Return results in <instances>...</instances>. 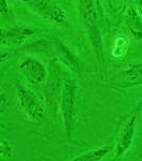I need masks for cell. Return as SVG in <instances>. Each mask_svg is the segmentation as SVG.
<instances>
[{"label":"cell","instance_id":"cell-1","mask_svg":"<svg viewBox=\"0 0 142 161\" xmlns=\"http://www.w3.org/2000/svg\"><path fill=\"white\" fill-rule=\"evenodd\" d=\"M79 11L99 68L105 69L103 38L99 27V16L95 0H79Z\"/></svg>","mask_w":142,"mask_h":161},{"label":"cell","instance_id":"cell-2","mask_svg":"<svg viewBox=\"0 0 142 161\" xmlns=\"http://www.w3.org/2000/svg\"><path fill=\"white\" fill-rule=\"evenodd\" d=\"M64 133L68 140L73 137L77 123V85L74 80H66L63 83L59 103Z\"/></svg>","mask_w":142,"mask_h":161},{"label":"cell","instance_id":"cell-3","mask_svg":"<svg viewBox=\"0 0 142 161\" xmlns=\"http://www.w3.org/2000/svg\"><path fill=\"white\" fill-rule=\"evenodd\" d=\"M16 92L19 108H22L25 115L30 120L35 123L42 121L45 115V110L40 98L31 89L25 87L19 83L16 84Z\"/></svg>","mask_w":142,"mask_h":161},{"label":"cell","instance_id":"cell-4","mask_svg":"<svg viewBox=\"0 0 142 161\" xmlns=\"http://www.w3.org/2000/svg\"><path fill=\"white\" fill-rule=\"evenodd\" d=\"M45 19L59 26L68 25V13L53 0H19Z\"/></svg>","mask_w":142,"mask_h":161},{"label":"cell","instance_id":"cell-5","mask_svg":"<svg viewBox=\"0 0 142 161\" xmlns=\"http://www.w3.org/2000/svg\"><path fill=\"white\" fill-rule=\"evenodd\" d=\"M142 102L139 103L128 120L126 121L125 125L121 128L117 136V141H115V160L119 158L123 157L126 154L128 149L130 148L131 144L135 139V133L137 130V123H138V117L141 111Z\"/></svg>","mask_w":142,"mask_h":161},{"label":"cell","instance_id":"cell-6","mask_svg":"<svg viewBox=\"0 0 142 161\" xmlns=\"http://www.w3.org/2000/svg\"><path fill=\"white\" fill-rule=\"evenodd\" d=\"M56 67L55 61L50 64V74L46 80L45 88H44L45 101L50 113H55L57 108H59L62 88H63V85L61 86L60 71Z\"/></svg>","mask_w":142,"mask_h":161},{"label":"cell","instance_id":"cell-7","mask_svg":"<svg viewBox=\"0 0 142 161\" xmlns=\"http://www.w3.org/2000/svg\"><path fill=\"white\" fill-rule=\"evenodd\" d=\"M19 69L27 77V80L32 84H43L48 77L45 66L38 59L32 58V57H27L20 62Z\"/></svg>","mask_w":142,"mask_h":161},{"label":"cell","instance_id":"cell-8","mask_svg":"<svg viewBox=\"0 0 142 161\" xmlns=\"http://www.w3.org/2000/svg\"><path fill=\"white\" fill-rule=\"evenodd\" d=\"M34 35V31L26 27H12L1 29V44L6 46H20L28 38Z\"/></svg>","mask_w":142,"mask_h":161},{"label":"cell","instance_id":"cell-9","mask_svg":"<svg viewBox=\"0 0 142 161\" xmlns=\"http://www.w3.org/2000/svg\"><path fill=\"white\" fill-rule=\"evenodd\" d=\"M55 45H56V48H57V51H58L59 55L61 56L62 60L68 64L75 74L80 76L81 71H82V67H81V64H80V61H79L78 57L75 56V54L73 52L69 50L65 44L62 43L61 40L56 39Z\"/></svg>","mask_w":142,"mask_h":161},{"label":"cell","instance_id":"cell-10","mask_svg":"<svg viewBox=\"0 0 142 161\" xmlns=\"http://www.w3.org/2000/svg\"><path fill=\"white\" fill-rule=\"evenodd\" d=\"M126 23L131 37L142 42V19L134 8H130L126 15Z\"/></svg>","mask_w":142,"mask_h":161},{"label":"cell","instance_id":"cell-11","mask_svg":"<svg viewBox=\"0 0 142 161\" xmlns=\"http://www.w3.org/2000/svg\"><path fill=\"white\" fill-rule=\"evenodd\" d=\"M110 149L111 148L109 146L99 147V148L84 153V154L77 156L69 161H102L110 153Z\"/></svg>","mask_w":142,"mask_h":161},{"label":"cell","instance_id":"cell-12","mask_svg":"<svg viewBox=\"0 0 142 161\" xmlns=\"http://www.w3.org/2000/svg\"><path fill=\"white\" fill-rule=\"evenodd\" d=\"M121 75L129 80H141L142 83V62L134 64L127 69L121 71Z\"/></svg>","mask_w":142,"mask_h":161},{"label":"cell","instance_id":"cell-13","mask_svg":"<svg viewBox=\"0 0 142 161\" xmlns=\"http://www.w3.org/2000/svg\"><path fill=\"white\" fill-rule=\"evenodd\" d=\"M51 44L48 40L46 39H43V40H38L35 43H32V44H29L28 46L26 47L22 48V51H47L48 48H50Z\"/></svg>","mask_w":142,"mask_h":161},{"label":"cell","instance_id":"cell-14","mask_svg":"<svg viewBox=\"0 0 142 161\" xmlns=\"http://www.w3.org/2000/svg\"><path fill=\"white\" fill-rule=\"evenodd\" d=\"M0 152H1L2 157H7V158H11L14 155V149L11 146L9 142L7 140L2 139L1 140V144H0Z\"/></svg>","mask_w":142,"mask_h":161},{"label":"cell","instance_id":"cell-15","mask_svg":"<svg viewBox=\"0 0 142 161\" xmlns=\"http://www.w3.org/2000/svg\"><path fill=\"white\" fill-rule=\"evenodd\" d=\"M0 13H1L2 19H6L8 20H13V14L9 8V3L7 0H1L0 3Z\"/></svg>","mask_w":142,"mask_h":161},{"label":"cell","instance_id":"cell-16","mask_svg":"<svg viewBox=\"0 0 142 161\" xmlns=\"http://www.w3.org/2000/svg\"><path fill=\"white\" fill-rule=\"evenodd\" d=\"M0 108H1V113L3 114L9 108V99L4 93H1V98H0Z\"/></svg>","mask_w":142,"mask_h":161},{"label":"cell","instance_id":"cell-17","mask_svg":"<svg viewBox=\"0 0 142 161\" xmlns=\"http://www.w3.org/2000/svg\"><path fill=\"white\" fill-rule=\"evenodd\" d=\"M135 2H136L137 8H138L139 14H140V16L142 19V0H135Z\"/></svg>","mask_w":142,"mask_h":161}]
</instances>
